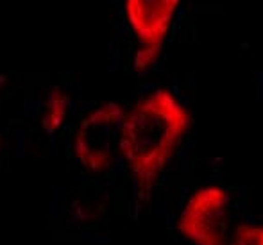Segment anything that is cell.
<instances>
[{"label": "cell", "mask_w": 263, "mask_h": 245, "mask_svg": "<svg viewBox=\"0 0 263 245\" xmlns=\"http://www.w3.org/2000/svg\"><path fill=\"white\" fill-rule=\"evenodd\" d=\"M190 111L170 88L143 95L124 115L118 152L138 184L140 195L149 194L190 127Z\"/></svg>", "instance_id": "1"}, {"label": "cell", "mask_w": 263, "mask_h": 245, "mask_svg": "<svg viewBox=\"0 0 263 245\" xmlns=\"http://www.w3.org/2000/svg\"><path fill=\"white\" fill-rule=\"evenodd\" d=\"M231 199L222 184L195 188L177 217V231L192 245H224L229 236Z\"/></svg>", "instance_id": "2"}, {"label": "cell", "mask_w": 263, "mask_h": 245, "mask_svg": "<svg viewBox=\"0 0 263 245\" xmlns=\"http://www.w3.org/2000/svg\"><path fill=\"white\" fill-rule=\"evenodd\" d=\"M125 109L115 100L95 106L83 117L73 135V154L88 172H104L118 150Z\"/></svg>", "instance_id": "3"}, {"label": "cell", "mask_w": 263, "mask_h": 245, "mask_svg": "<svg viewBox=\"0 0 263 245\" xmlns=\"http://www.w3.org/2000/svg\"><path fill=\"white\" fill-rule=\"evenodd\" d=\"M181 0H125V18L142 47L163 49Z\"/></svg>", "instance_id": "4"}, {"label": "cell", "mask_w": 263, "mask_h": 245, "mask_svg": "<svg viewBox=\"0 0 263 245\" xmlns=\"http://www.w3.org/2000/svg\"><path fill=\"white\" fill-rule=\"evenodd\" d=\"M70 109V97L66 91H63L59 86L52 88L47 93V99L43 102L42 109V127L45 133L54 135L59 127L63 125V122L66 120V115Z\"/></svg>", "instance_id": "5"}, {"label": "cell", "mask_w": 263, "mask_h": 245, "mask_svg": "<svg viewBox=\"0 0 263 245\" xmlns=\"http://www.w3.org/2000/svg\"><path fill=\"white\" fill-rule=\"evenodd\" d=\"M224 245H263V224L260 222H240Z\"/></svg>", "instance_id": "6"}, {"label": "cell", "mask_w": 263, "mask_h": 245, "mask_svg": "<svg viewBox=\"0 0 263 245\" xmlns=\"http://www.w3.org/2000/svg\"><path fill=\"white\" fill-rule=\"evenodd\" d=\"M161 49H154V47H140V50L135 55V68L138 72H147L149 68H153L159 59Z\"/></svg>", "instance_id": "7"}, {"label": "cell", "mask_w": 263, "mask_h": 245, "mask_svg": "<svg viewBox=\"0 0 263 245\" xmlns=\"http://www.w3.org/2000/svg\"><path fill=\"white\" fill-rule=\"evenodd\" d=\"M4 83H6V79H4V77L0 76V91H2V86H4Z\"/></svg>", "instance_id": "8"}, {"label": "cell", "mask_w": 263, "mask_h": 245, "mask_svg": "<svg viewBox=\"0 0 263 245\" xmlns=\"http://www.w3.org/2000/svg\"><path fill=\"white\" fill-rule=\"evenodd\" d=\"M0 152H2V138H0Z\"/></svg>", "instance_id": "9"}]
</instances>
